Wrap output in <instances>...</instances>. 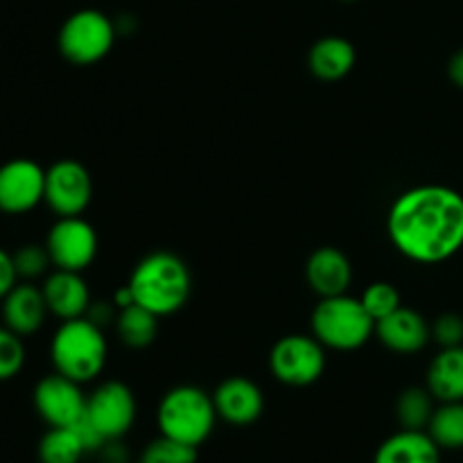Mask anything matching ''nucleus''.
Here are the masks:
<instances>
[{
  "instance_id": "obj_1",
  "label": "nucleus",
  "mask_w": 463,
  "mask_h": 463,
  "mask_svg": "<svg viewBox=\"0 0 463 463\" xmlns=\"http://www.w3.org/2000/svg\"><path fill=\"white\" fill-rule=\"evenodd\" d=\"M393 247L420 265H437L463 249V194L448 185H416L389 208Z\"/></svg>"
},
{
  "instance_id": "obj_2",
  "label": "nucleus",
  "mask_w": 463,
  "mask_h": 463,
  "mask_svg": "<svg viewBox=\"0 0 463 463\" xmlns=\"http://www.w3.org/2000/svg\"><path fill=\"white\" fill-rule=\"evenodd\" d=\"M127 285L138 306L156 317H170L188 303L193 276L179 256L170 251H154L134 267Z\"/></svg>"
},
{
  "instance_id": "obj_3",
  "label": "nucleus",
  "mask_w": 463,
  "mask_h": 463,
  "mask_svg": "<svg viewBox=\"0 0 463 463\" xmlns=\"http://www.w3.org/2000/svg\"><path fill=\"white\" fill-rule=\"evenodd\" d=\"M109 346L102 326L89 317L61 321L50 342V360L57 373L84 384L98 378L107 366Z\"/></svg>"
},
{
  "instance_id": "obj_4",
  "label": "nucleus",
  "mask_w": 463,
  "mask_h": 463,
  "mask_svg": "<svg viewBox=\"0 0 463 463\" xmlns=\"http://www.w3.org/2000/svg\"><path fill=\"white\" fill-rule=\"evenodd\" d=\"M220 419L211 393L194 384H179L161 398L156 423L163 437L199 448L208 441Z\"/></svg>"
},
{
  "instance_id": "obj_5",
  "label": "nucleus",
  "mask_w": 463,
  "mask_h": 463,
  "mask_svg": "<svg viewBox=\"0 0 463 463\" xmlns=\"http://www.w3.org/2000/svg\"><path fill=\"white\" fill-rule=\"evenodd\" d=\"M312 335L333 351H357L375 335V321L360 298L348 294L321 298L312 312Z\"/></svg>"
},
{
  "instance_id": "obj_6",
  "label": "nucleus",
  "mask_w": 463,
  "mask_h": 463,
  "mask_svg": "<svg viewBox=\"0 0 463 463\" xmlns=\"http://www.w3.org/2000/svg\"><path fill=\"white\" fill-rule=\"evenodd\" d=\"M116 43V25L99 9H80L63 21L57 45L63 59L75 66L98 63Z\"/></svg>"
},
{
  "instance_id": "obj_7",
  "label": "nucleus",
  "mask_w": 463,
  "mask_h": 463,
  "mask_svg": "<svg viewBox=\"0 0 463 463\" xmlns=\"http://www.w3.org/2000/svg\"><path fill=\"white\" fill-rule=\"evenodd\" d=\"M269 369L288 387H310L326 371V346L315 335H288L271 348Z\"/></svg>"
},
{
  "instance_id": "obj_8",
  "label": "nucleus",
  "mask_w": 463,
  "mask_h": 463,
  "mask_svg": "<svg viewBox=\"0 0 463 463\" xmlns=\"http://www.w3.org/2000/svg\"><path fill=\"white\" fill-rule=\"evenodd\" d=\"M45 249L50 253L54 269L84 271L93 265L98 256V233L93 224L77 217H57L45 238Z\"/></svg>"
},
{
  "instance_id": "obj_9",
  "label": "nucleus",
  "mask_w": 463,
  "mask_h": 463,
  "mask_svg": "<svg viewBox=\"0 0 463 463\" xmlns=\"http://www.w3.org/2000/svg\"><path fill=\"white\" fill-rule=\"evenodd\" d=\"M93 179L90 172L75 158H61L45 170V197L57 217H77L90 206Z\"/></svg>"
},
{
  "instance_id": "obj_10",
  "label": "nucleus",
  "mask_w": 463,
  "mask_h": 463,
  "mask_svg": "<svg viewBox=\"0 0 463 463\" xmlns=\"http://www.w3.org/2000/svg\"><path fill=\"white\" fill-rule=\"evenodd\" d=\"M84 419L98 430L99 437L107 441H118L136 423L134 392L118 380L102 383L89 396Z\"/></svg>"
},
{
  "instance_id": "obj_11",
  "label": "nucleus",
  "mask_w": 463,
  "mask_h": 463,
  "mask_svg": "<svg viewBox=\"0 0 463 463\" xmlns=\"http://www.w3.org/2000/svg\"><path fill=\"white\" fill-rule=\"evenodd\" d=\"M32 401L36 414L48 423V428H75L84 419L89 398L81 392L80 383L54 371L36 383Z\"/></svg>"
},
{
  "instance_id": "obj_12",
  "label": "nucleus",
  "mask_w": 463,
  "mask_h": 463,
  "mask_svg": "<svg viewBox=\"0 0 463 463\" xmlns=\"http://www.w3.org/2000/svg\"><path fill=\"white\" fill-rule=\"evenodd\" d=\"M45 197V170L32 158H12L0 165V213L25 215Z\"/></svg>"
},
{
  "instance_id": "obj_13",
  "label": "nucleus",
  "mask_w": 463,
  "mask_h": 463,
  "mask_svg": "<svg viewBox=\"0 0 463 463\" xmlns=\"http://www.w3.org/2000/svg\"><path fill=\"white\" fill-rule=\"evenodd\" d=\"M213 401H215L217 416L235 428L256 423L265 411V396L260 387L242 375L224 380L213 393Z\"/></svg>"
},
{
  "instance_id": "obj_14",
  "label": "nucleus",
  "mask_w": 463,
  "mask_h": 463,
  "mask_svg": "<svg viewBox=\"0 0 463 463\" xmlns=\"http://www.w3.org/2000/svg\"><path fill=\"white\" fill-rule=\"evenodd\" d=\"M0 315L3 324L21 337L39 333L45 324V317L50 315L43 289L30 283H16L0 298Z\"/></svg>"
},
{
  "instance_id": "obj_15",
  "label": "nucleus",
  "mask_w": 463,
  "mask_h": 463,
  "mask_svg": "<svg viewBox=\"0 0 463 463\" xmlns=\"http://www.w3.org/2000/svg\"><path fill=\"white\" fill-rule=\"evenodd\" d=\"M375 335L389 351L411 355L428 346L432 339V326L425 321L420 312L401 306L396 312L375 324Z\"/></svg>"
},
{
  "instance_id": "obj_16",
  "label": "nucleus",
  "mask_w": 463,
  "mask_h": 463,
  "mask_svg": "<svg viewBox=\"0 0 463 463\" xmlns=\"http://www.w3.org/2000/svg\"><path fill=\"white\" fill-rule=\"evenodd\" d=\"M43 297L50 315L61 321L86 317L90 307V292L80 271L54 269L43 283Z\"/></svg>"
},
{
  "instance_id": "obj_17",
  "label": "nucleus",
  "mask_w": 463,
  "mask_h": 463,
  "mask_svg": "<svg viewBox=\"0 0 463 463\" xmlns=\"http://www.w3.org/2000/svg\"><path fill=\"white\" fill-rule=\"evenodd\" d=\"M306 279L321 298L346 294L353 280L351 260L339 249L321 247L307 258Z\"/></svg>"
},
{
  "instance_id": "obj_18",
  "label": "nucleus",
  "mask_w": 463,
  "mask_h": 463,
  "mask_svg": "<svg viewBox=\"0 0 463 463\" xmlns=\"http://www.w3.org/2000/svg\"><path fill=\"white\" fill-rule=\"evenodd\" d=\"M373 463H441V448L428 430H401L380 443Z\"/></svg>"
},
{
  "instance_id": "obj_19",
  "label": "nucleus",
  "mask_w": 463,
  "mask_h": 463,
  "mask_svg": "<svg viewBox=\"0 0 463 463\" xmlns=\"http://www.w3.org/2000/svg\"><path fill=\"white\" fill-rule=\"evenodd\" d=\"M355 59L357 52L351 41L342 39V36H324L310 48L307 66L317 80L337 81L353 71Z\"/></svg>"
},
{
  "instance_id": "obj_20",
  "label": "nucleus",
  "mask_w": 463,
  "mask_h": 463,
  "mask_svg": "<svg viewBox=\"0 0 463 463\" xmlns=\"http://www.w3.org/2000/svg\"><path fill=\"white\" fill-rule=\"evenodd\" d=\"M428 389L439 402L463 401V346L441 348L428 369Z\"/></svg>"
},
{
  "instance_id": "obj_21",
  "label": "nucleus",
  "mask_w": 463,
  "mask_h": 463,
  "mask_svg": "<svg viewBox=\"0 0 463 463\" xmlns=\"http://www.w3.org/2000/svg\"><path fill=\"white\" fill-rule=\"evenodd\" d=\"M116 333L125 346L147 348L152 346L158 335V317L154 312L145 310L138 303L127 306L118 310Z\"/></svg>"
},
{
  "instance_id": "obj_22",
  "label": "nucleus",
  "mask_w": 463,
  "mask_h": 463,
  "mask_svg": "<svg viewBox=\"0 0 463 463\" xmlns=\"http://www.w3.org/2000/svg\"><path fill=\"white\" fill-rule=\"evenodd\" d=\"M36 452L41 463H80L89 450L75 428H50Z\"/></svg>"
},
{
  "instance_id": "obj_23",
  "label": "nucleus",
  "mask_w": 463,
  "mask_h": 463,
  "mask_svg": "<svg viewBox=\"0 0 463 463\" xmlns=\"http://www.w3.org/2000/svg\"><path fill=\"white\" fill-rule=\"evenodd\" d=\"M428 434L441 450L463 448V401L441 402L430 419Z\"/></svg>"
},
{
  "instance_id": "obj_24",
  "label": "nucleus",
  "mask_w": 463,
  "mask_h": 463,
  "mask_svg": "<svg viewBox=\"0 0 463 463\" xmlns=\"http://www.w3.org/2000/svg\"><path fill=\"white\" fill-rule=\"evenodd\" d=\"M434 401L428 387H410L398 396L396 416L402 430H428L434 414Z\"/></svg>"
},
{
  "instance_id": "obj_25",
  "label": "nucleus",
  "mask_w": 463,
  "mask_h": 463,
  "mask_svg": "<svg viewBox=\"0 0 463 463\" xmlns=\"http://www.w3.org/2000/svg\"><path fill=\"white\" fill-rule=\"evenodd\" d=\"M143 463H197V448L170 437H158L145 448Z\"/></svg>"
},
{
  "instance_id": "obj_26",
  "label": "nucleus",
  "mask_w": 463,
  "mask_h": 463,
  "mask_svg": "<svg viewBox=\"0 0 463 463\" xmlns=\"http://www.w3.org/2000/svg\"><path fill=\"white\" fill-rule=\"evenodd\" d=\"M27 360L21 335L12 333L7 326H0V383L14 380L23 371Z\"/></svg>"
},
{
  "instance_id": "obj_27",
  "label": "nucleus",
  "mask_w": 463,
  "mask_h": 463,
  "mask_svg": "<svg viewBox=\"0 0 463 463\" xmlns=\"http://www.w3.org/2000/svg\"><path fill=\"white\" fill-rule=\"evenodd\" d=\"M360 301L371 315V319L378 324L380 319H384V317H389L401 307V292L392 283H373L364 289Z\"/></svg>"
},
{
  "instance_id": "obj_28",
  "label": "nucleus",
  "mask_w": 463,
  "mask_h": 463,
  "mask_svg": "<svg viewBox=\"0 0 463 463\" xmlns=\"http://www.w3.org/2000/svg\"><path fill=\"white\" fill-rule=\"evenodd\" d=\"M12 258L18 279L23 280L39 279V276H43L45 271H48V267L52 265L45 244H23V247H18L16 251L12 253Z\"/></svg>"
},
{
  "instance_id": "obj_29",
  "label": "nucleus",
  "mask_w": 463,
  "mask_h": 463,
  "mask_svg": "<svg viewBox=\"0 0 463 463\" xmlns=\"http://www.w3.org/2000/svg\"><path fill=\"white\" fill-rule=\"evenodd\" d=\"M432 337L441 348L463 346V317L459 315H441L432 324Z\"/></svg>"
},
{
  "instance_id": "obj_30",
  "label": "nucleus",
  "mask_w": 463,
  "mask_h": 463,
  "mask_svg": "<svg viewBox=\"0 0 463 463\" xmlns=\"http://www.w3.org/2000/svg\"><path fill=\"white\" fill-rule=\"evenodd\" d=\"M18 283V274H16V267H14V258L12 253L5 251L0 247V298Z\"/></svg>"
},
{
  "instance_id": "obj_31",
  "label": "nucleus",
  "mask_w": 463,
  "mask_h": 463,
  "mask_svg": "<svg viewBox=\"0 0 463 463\" xmlns=\"http://www.w3.org/2000/svg\"><path fill=\"white\" fill-rule=\"evenodd\" d=\"M98 455L102 463H127V450L120 446V439L104 443L98 450Z\"/></svg>"
},
{
  "instance_id": "obj_32",
  "label": "nucleus",
  "mask_w": 463,
  "mask_h": 463,
  "mask_svg": "<svg viewBox=\"0 0 463 463\" xmlns=\"http://www.w3.org/2000/svg\"><path fill=\"white\" fill-rule=\"evenodd\" d=\"M448 75H450L452 84L463 89V48L457 50L448 61Z\"/></svg>"
},
{
  "instance_id": "obj_33",
  "label": "nucleus",
  "mask_w": 463,
  "mask_h": 463,
  "mask_svg": "<svg viewBox=\"0 0 463 463\" xmlns=\"http://www.w3.org/2000/svg\"><path fill=\"white\" fill-rule=\"evenodd\" d=\"M342 3H355V0H342Z\"/></svg>"
},
{
  "instance_id": "obj_34",
  "label": "nucleus",
  "mask_w": 463,
  "mask_h": 463,
  "mask_svg": "<svg viewBox=\"0 0 463 463\" xmlns=\"http://www.w3.org/2000/svg\"><path fill=\"white\" fill-rule=\"evenodd\" d=\"M138 463H143V461H138Z\"/></svg>"
}]
</instances>
